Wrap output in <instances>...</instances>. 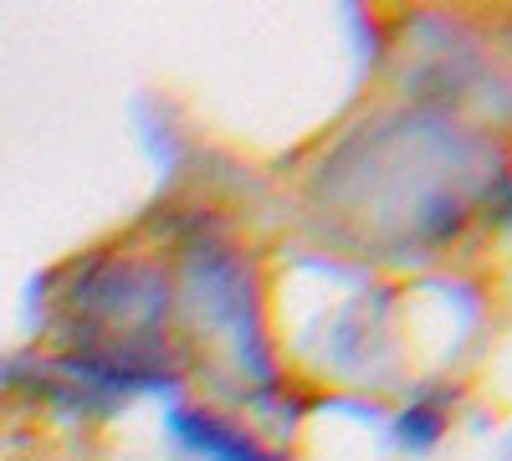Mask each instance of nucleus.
<instances>
[{
	"label": "nucleus",
	"instance_id": "1",
	"mask_svg": "<svg viewBox=\"0 0 512 461\" xmlns=\"http://www.w3.org/2000/svg\"><path fill=\"white\" fill-rule=\"evenodd\" d=\"M169 431H175L190 451H200L205 461H287V456H272L241 426H231L226 415H210V410H190V405L169 410Z\"/></svg>",
	"mask_w": 512,
	"mask_h": 461
},
{
	"label": "nucleus",
	"instance_id": "2",
	"mask_svg": "<svg viewBox=\"0 0 512 461\" xmlns=\"http://www.w3.org/2000/svg\"><path fill=\"white\" fill-rule=\"evenodd\" d=\"M446 431H451V400L446 395H425L395 415V441L405 451H431V446H441Z\"/></svg>",
	"mask_w": 512,
	"mask_h": 461
}]
</instances>
